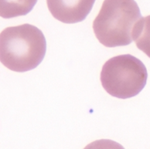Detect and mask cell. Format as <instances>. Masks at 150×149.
I'll list each match as a JSON object with an SVG mask.
<instances>
[{
  "instance_id": "1",
  "label": "cell",
  "mask_w": 150,
  "mask_h": 149,
  "mask_svg": "<svg viewBox=\"0 0 150 149\" xmlns=\"http://www.w3.org/2000/svg\"><path fill=\"white\" fill-rule=\"evenodd\" d=\"M46 48L42 32L30 24L8 27L0 34V60L12 71L23 72L37 67Z\"/></svg>"
},
{
  "instance_id": "2",
  "label": "cell",
  "mask_w": 150,
  "mask_h": 149,
  "mask_svg": "<svg viewBox=\"0 0 150 149\" xmlns=\"http://www.w3.org/2000/svg\"><path fill=\"white\" fill-rule=\"evenodd\" d=\"M141 18L134 0H104L93 21V29L104 46H125L132 42L133 28Z\"/></svg>"
},
{
  "instance_id": "3",
  "label": "cell",
  "mask_w": 150,
  "mask_h": 149,
  "mask_svg": "<svg viewBox=\"0 0 150 149\" xmlns=\"http://www.w3.org/2000/svg\"><path fill=\"white\" fill-rule=\"evenodd\" d=\"M147 76L144 63L135 56L126 54L113 57L104 64L100 80L110 95L127 99L137 95L143 89Z\"/></svg>"
},
{
  "instance_id": "4",
  "label": "cell",
  "mask_w": 150,
  "mask_h": 149,
  "mask_svg": "<svg viewBox=\"0 0 150 149\" xmlns=\"http://www.w3.org/2000/svg\"><path fill=\"white\" fill-rule=\"evenodd\" d=\"M96 0H46L52 16L65 23L83 21L90 13Z\"/></svg>"
},
{
  "instance_id": "5",
  "label": "cell",
  "mask_w": 150,
  "mask_h": 149,
  "mask_svg": "<svg viewBox=\"0 0 150 149\" xmlns=\"http://www.w3.org/2000/svg\"><path fill=\"white\" fill-rule=\"evenodd\" d=\"M36 2L37 0H0V16L8 19L25 15Z\"/></svg>"
},
{
  "instance_id": "6",
  "label": "cell",
  "mask_w": 150,
  "mask_h": 149,
  "mask_svg": "<svg viewBox=\"0 0 150 149\" xmlns=\"http://www.w3.org/2000/svg\"><path fill=\"white\" fill-rule=\"evenodd\" d=\"M132 39L137 47L150 58V15L141 18L135 23Z\"/></svg>"
},
{
  "instance_id": "7",
  "label": "cell",
  "mask_w": 150,
  "mask_h": 149,
  "mask_svg": "<svg viewBox=\"0 0 150 149\" xmlns=\"http://www.w3.org/2000/svg\"><path fill=\"white\" fill-rule=\"evenodd\" d=\"M84 149H125L120 144L107 139L94 141L84 147Z\"/></svg>"
}]
</instances>
